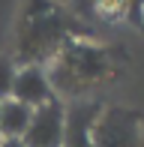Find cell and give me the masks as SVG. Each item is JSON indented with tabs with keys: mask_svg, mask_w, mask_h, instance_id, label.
<instances>
[{
	"mask_svg": "<svg viewBox=\"0 0 144 147\" xmlns=\"http://www.w3.org/2000/svg\"><path fill=\"white\" fill-rule=\"evenodd\" d=\"M123 6H126V12H129L132 21L144 24V0H123Z\"/></svg>",
	"mask_w": 144,
	"mask_h": 147,
	"instance_id": "7",
	"label": "cell"
},
{
	"mask_svg": "<svg viewBox=\"0 0 144 147\" xmlns=\"http://www.w3.org/2000/svg\"><path fill=\"white\" fill-rule=\"evenodd\" d=\"M63 123H66V108L57 99H51L42 108H33L30 126L21 141L27 147H63Z\"/></svg>",
	"mask_w": 144,
	"mask_h": 147,
	"instance_id": "2",
	"label": "cell"
},
{
	"mask_svg": "<svg viewBox=\"0 0 144 147\" xmlns=\"http://www.w3.org/2000/svg\"><path fill=\"white\" fill-rule=\"evenodd\" d=\"M102 105L78 102L66 108V123H63V147H93V123L99 117Z\"/></svg>",
	"mask_w": 144,
	"mask_h": 147,
	"instance_id": "4",
	"label": "cell"
},
{
	"mask_svg": "<svg viewBox=\"0 0 144 147\" xmlns=\"http://www.w3.org/2000/svg\"><path fill=\"white\" fill-rule=\"evenodd\" d=\"M0 147H27L21 138H0Z\"/></svg>",
	"mask_w": 144,
	"mask_h": 147,
	"instance_id": "8",
	"label": "cell"
},
{
	"mask_svg": "<svg viewBox=\"0 0 144 147\" xmlns=\"http://www.w3.org/2000/svg\"><path fill=\"white\" fill-rule=\"evenodd\" d=\"M141 117L129 108H102L93 123V147H141Z\"/></svg>",
	"mask_w": 144,
	"mask_h": 147,
	"instance_id": "1",
	"label": "cell"
},
{
	"mask_svg": "<svg viewBox=\"0 0 144 147\" xmlns=\"http://www.w3.org/2000/svg\"><path fill=\"white\" fill-rule=\"evenodd\" d=\"M15 102L27 105V108H42L54 99L51 93V81L39 66H24L21 72H15V84H12V96Z\"/></svg>",
	"mask_w": 144,
	"mask_h": 147,
	"instance_id": "3",
	"label": "cell"
},
{
	"mask_svg": "<svg viewBox=\"0 0 144 147\" xmlns=\"http://www.w3.org/2000/svg\"><path fill=\"white\" fill-rule=\"evenodd\" d=\"M141 147H144V138H141Z\"/></svg>",
	"mask_w": 144,
	"mask_h": 147,
	"instance_id": "9",
	"label": "cell"
},
{
	"mask_svg": "<svg viewBox=\"0 0 144 147\" xmlns=\"http://www.w3.org/2000/svg\"><path fill=\"white\" fill-rule=\"evenodd\" d=\"M12 84H15V66L12 60L0 57V102L12 96Z\"/></svg>",
	"mask_w": 144,
	"mask_h": 147,
	"instance_id": "6",
	"label": "cell"
},
{
	"mask_svg": "<svg viewBox=\"0 0 144 147\" xmlns=\"http://www.w3.org/2000/svg\"><path fill=\"white\" fill-rule=\"evenodd\" d=\"M30 117H33V108L15 99H3L0 102V138H24Z\"/></svg>",
	"mask_w": 144,
	"mask_h": 147,
	"instance_id": "5",
	"label": "cell"
}]
</instances>
